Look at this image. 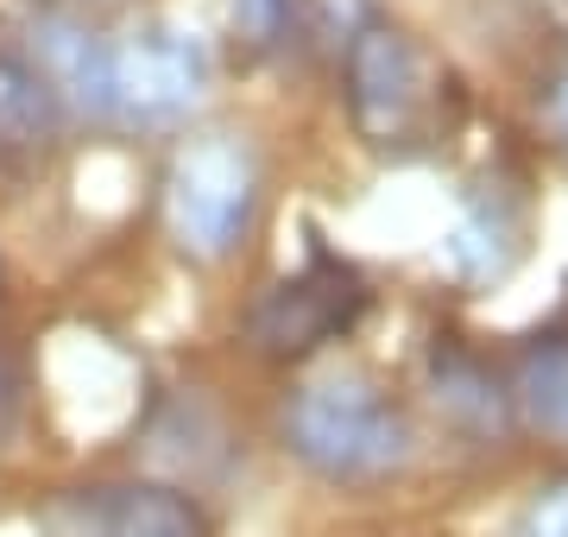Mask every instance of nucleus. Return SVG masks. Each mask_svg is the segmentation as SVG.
I'll return each mask as SVG.
<instances>
[{"mask_svg": "<svg viewBox=\"0 0 568 537\" xmlns=\"http://www.w3.org/2000/svg\"><path fill=\"white\" fill-rule=\"evenodd\" d=\"M544 126H549V140L568 152V58L549 70V89H544Z\"/></svg>", "mask_w": 568, "mask_h": 537, "instance_id": "obj_13", "label": "nucleus"}, {"mask_svg": "<svg viewBox=\"0 0 568 537\" xmlns=\"http://www.w3.org/2000/svg\"><path fill=\"white\" fill-rule=\"evenodd\" d=\"M0 398H7V393H0Z\"/></svg>", "mask_w": 568, "mask_h": 537, "instance_id": "obj_15", "label": "nucleus"}, {"mask_svg": "<svg viewBox=\"0 0 568 537\" xmlns=\"http://www.w3.org/2000/svg\"><path fill=\"white\" fill-rule=\"evenodd\" d=\"M455 272L474 278V285H499L511 272V260L525 253V209L511 203L506 190L493 184L480 190L474 203L462 209V222H455Z\"/></svg>", "mask_w": 568, "mask_h": 537, "instance_id": "obj_8", "label": "nucleus"}, {"mask_svg": "<svg viewBox=\"0 0 568 537\" xmlns=\"http://www.w3.org/2000/svg\"><path fill=\"white\" fill-rule=\"evenodd\" d=\"M260 215V152L241 133H190L164 165V234L183 260L222 266Z\"/></svg>", "mask_w": 568, "mask_h": 537, "instance_id": "obj_4", "label": "nucleus"}, {"mask_svg": "<svg viewBox=\"0 0 568 537\" xmlns=\"http://www.w3.org/2000/svg\"><path fill=\"white\" fill-rule=\"evenodd\" d=\"M347 121L379 152H424L448 126V77L392 20H361L342 51Z\"/></svg>", "mask_w": 568, "mask_h": 537, "instance_id": "obj_2", "label": "nucleus"}, {"mask_svg": "<svg viewBox=\"0 0 568 537\" xmlns=\"http://www.w3.org/2000/svg\"><path fill=\"white\" fill-rule=\"evenodd\" d=\"M506 537H568V475H549L530 487V499L511 513Z\"/></svg>", "mask_w": 568, "mask_h": 537, "instance_id": "obj_11", "label": "nucleus"}, {"mask_svg": "<svg viewBox=\"0 0 568 537\" xmlns=\"http://www.w3.org/2000/svg\"><path fill=\"white\" fill-rule=\"evenodd\" d=\"M278 436L284 449L328 487H379V480L405 475L410 455H417L410 412L366 373L304 379L284 398Z\"/></svg>", "mask_w": 568, "mask_h": 537, "instance_id": "obj_1", "label": "nucleus"}, {"mask_svg": "<svg viewBox=\"0 0 568 537\" xmlns=\"http://www.w3.org/2000/svg\"><path fill=\"white\" fill-rule=\"evenodd\" d=\"M51 7H63V13H89V7H108V0H51Z\"/></svg>", "mask_w": 568, "mask_h": 537, "instance_id": "obj_14", "label": "nucleus"}, {"mask_svg": "<svg viewBox=\"0 0 568 537\" xmlns=\"http://www.w3.org/2000/svg\"><path fill=\"white\" fill-rule=\"evenodd\" d=\"M63 108L58 83L39 70L26 44L0 39V184H26L39 178L63 145Z\"/></svg>", "mask_w": 568, "mask_h": 537, "instance_id": "obj_7", "label": "nucleus"}, {"mask_svg": "<svg viewBox=\"0 0 568 537\" xmlns=\"http://www.w3.org/2000/svg\"><path fill=\"white\" fill-rule=\"evenodd\" d=\"M209 89H215V58H209L203 32L164 20V13H145V20L108 32L95 121L133 126V133H171L203 114Z\"/></svg>", "mask_w": 568, "mask_h": 537, "instance_id": "obj_3", "label": "nucleus"}, {"mask_svg": "<svg viewBox=\"0 0 568 537\" xmlns=\"http://www.w3.org/2000/svg\"><path fill=\"white\" fill-rule=\"evenodd\" d=\"M291 26H297V0H234V39L253 44V51L284 44Z\"/></svg>", "mask_w": 568, "mask_h": 537, "instance_id": "obj_12", "label": "nucleus"}, {"mask_svg": "<svg viewBox=\"0 0 568 537\" xmlns=\"http://www.w3.org/2000/svg\"><path fill=\"white\" fill-rule=\"evenodd\" d=\"M366 316V285L361 272L335 260V253H310V266H297L291 278L265 291L253 316H246V335L265 361H304V354L342 342L354 323Z\"/></svg>", "mask_w": 568, "mask_h": 537, "instance_id": "obj_5", "label": "nucleus"}, {"mask_svg": "<svg viewBox=\"0 0 568 537\" xmlns=\"http://www.w3.org/2000/svg\"><path fill=\"white\" fill-rule=\"evenodd\" d=\"M511 417L525 430L549 436L568 449V330L562 335H537L518 361H511Z\"/></svg>", "mask_w": 568, "mask_h": 537, "instance_id": "obj_9", "label": "nucleus"}, {"mask_svg": "<svg viewBox=\"0 0 568 537\" xmlns=\"http://www.w3.org/2000/svg\"><path fill=\"white\" fill-rule=\"evenodd\" d=\"M51 537H215L203 506L159 480H102L63 494L44 518Z\"/></svg>", "mask_w": 568, "mask_h": 537, "instance_id": "obj_6", "label": "nucleus"}, {"mask_svg": "<svg viewBox=\"0 0 568 537\" xmlns=\"http://www.w3.org/2000/svg\"><path fill=\"white\" fill-rule=\"evenodd\" d=\"M436 398H443L448 412L462 417V424H474V430H499L511 417V393L506 379H493L480 361H467V354H436Z\"/></svg>", "mask_w": 568, "mask_h": 537, "instance_id": "obj_10", "label": "nucleus"}]
</instances>
